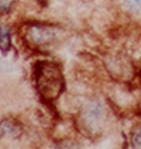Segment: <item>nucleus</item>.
I'll list each match as a JSON object with an SVG mask.
<instances>
[{
	"mask_svg": "<svg viewBox=\"0 0 141 149\" xmlns=\"http://www.w3.org/2000/svg\"><path fill=\"white\" fill-rule=\"evenodd\" d=\"M17 33L25 48L33 52H48L64 41L67 28L59 23L51 21H23Z\"/></svg>",
	"mask_w": 141,
	"mask_h": 149,
	"instance_id": "nucleus-1",
	"label": "nucleus"
},
{
	"mask_svg": "<svg viewBox=\"0 0 141 149\" xmlns=\"http://www.w3.org/2000/svg\"><path fill=\"white\" fill-rule=\"evenodd\" d=\"M33 83L38 97L47 104H54L67 90L62 66L51 59H38L33 65Z\"/></svg>",
	"mask_w": 141,
	"mask_h": 149,
	"instance_id": "nucleus-2",
	"label": "nucleus"
},
{
	"mask_svg": "<svg viewBox=\"0 0 141 149\" xmlns=\"http://www.w3.org/2000/svg\"><path fill=\"white\" fill-rule=\"evenodd\" d=\"M109 124V110L99 99H90L76 114L78 131L88 139L100 138Z\"/></svg>",
	"mask_w": 141,
	"mask_h": 149,
	"instance_id": "nucleus-3",
	"label": "nucleus"
},
{
	"mask_svg": "<svg viewBox=\"0 0 141 149\" xmlns=\"http://www.w3.org/2000/svg\"><path fill=\"white\" fill-rule=\"evenodd\" d=\"M23 125L14 118H4L0 121V138L18 139L23 135Z\"/></svg>",
	"mask_w": 141,
	"mask_h": 149,
	"instance_id": "nucleus-4",
	"label": "nucleus"
},
{
	"mask_svg": "<svg viewBox=\"0 0 141 149\" xmlns=\"http://www.w3.org/2000/svg\"><path fill=\"white\" fill-rule=\"evenodd\" d=\"M13 48V28L7 24H0V52L7 55Z\"/></svg>",
	"mask_w": 141,
	"mask_h": 149,
	"instance_id": "nucleus-5",
	"label": "nucleus"
},
{
	"mask_svg": "<svg viewBox=\"0 0 141 149\" xmlns=\"http://www.w3.org/2000/svg\"><path fill=\"white\" fill-rule=\"evenodd\" d=\"M121 8L133 21H141V0H121Z\"/></svg>",
	"mask_w": 141,
	"mask_h": 149,
	"instance_id": "nucleus-6",
	"label": "nucleus"
},
{
	"mask_svg": "<svg viewBox=\"0 0 141 149\" xmlns=\"http://www.w3.org/2000/svg\"><path fill=\"white\" fill-rule=\"evenodd\" d=\"M18 0H0V18H6L14 13Z\"/></svg>",
	"mask_w": 141,
	"mask_h": 149,
	"instance_id": "nucleus-7",
	"label": "nucleus"
},
{
	"mask_svg": "<svg viewBox=\"0 0 141 149\" xmlns=\"http://www.w3.org/2000/svg\"><path fill=\"white\" fill-rule=\"evenodd\" d=\"M128 145H130V148L141 149V124L133 128V131L128 136Z\"/></svg>",
	"mask_w": 141,
	"mask_h": 149,
	"instance_id": "nucleus-8",
	"label": "nucleus"
}]
</instances>
